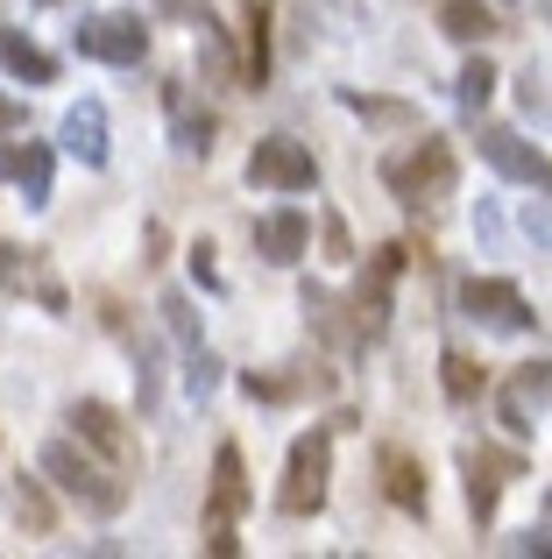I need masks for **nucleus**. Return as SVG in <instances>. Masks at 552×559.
Segmentation results:
<instances>
[{
    "instance_id": "nucleus-1",
    "label": "nucleus",
    "mask_w": 552,
    "mask_h": 559,
    "mask_svg": "<svg viewBox=\"0 0 552 559\" xmlns=\"http://www.w3.org/2000/svg\"><path fill=\"white\" fill-rule=\"evenodd\" d=\"M36 475H43V481H57V489H64L79 510H93V518H121V510H128V481H121V467H113V461H93V447L79 453L71 439H43Z\"/></svg>"
},
{
    "instance_id": "nucleus-2",
    "label": "nucleus",
    "mask_w": 552,
    "mask_h": 559,
    "mask_svg": "<svg viewBox=\"0 0 552 559\" xmlns=\"http://www.w3.org/2000/svg\"><path fill=\"white\" fill-rule=\"evenodd\" d=\"M333 432H340V425H312V432L290 439L284 481H276V510H284V518H312V510L326 503V481H333Z\"/></svg>"
},
{
    "instance_id": "nucleus-3",
    "label": "nucleus",
    "mask_w": 552,
    "mask_h": 559,
    "mask_svg": "<svg viewBox=\"0 0 552 559\" xmlns=\"http://www.w3.org/2000/svg\"><path fill=\"white\" fill-rule=\"evenodd\" d=\"M383 185H389V199H404L411 213H425L432 199H446V191H454V150H446L440 135L404 142L397 156H383Z\"/></svg>"
},
{
    "instance_id": "nucleus-4",
    "label": "nucleus",
    "mask_w": 552,
    "mask_h": 559,
    "mask_svg": "<svg viewBox=\"0 0 552 559\" xmlns=\"http://www.w3.org/2000/svg\"><path fill=\"white\" fill-rule=\"evenodd\" d=\"M460 319H475L482 333H531L539 326L531 298L511 276H468V284H460Z\"/></svg>"
},
{
    "instance_id": "nucleus-5",
    "label": "nucleus",
    "mask_w": 552,
    "mask_h": 559,
    "mask_svg": "<svg viewBox=\"0 0 552 559\" xmlns=\"http://www.w3.org/2000/svg\"><path fill=\"white\" fill-rule=\"evenodd\" d=\"M71 43H79V57H99V64H142L149 57V22L142 14H85L79 28H71Z\"/></svg>"
},
{
    "instance_id": "nucleus-6",
    "label": "nucleus",
    "mask_w": 552,
    "mask_h": 559,
    "mask_svg": "<svg viewBox=\"0 0 552 559\" xmlns=\"http://www.w3.org/2000/svg\"><path fill=\"white\" fill-rule=\"evenodd\" d=\"M482 164L496 170V178H511V185H525V191H545L552 199V156L539 150V142H525L517 128H482Z\"/></svg>"
},
{
    "instance_id": "nucleus-7",
    "label": "nucleus",
    "mask_w": 552,
    "mask_h": 559,
    "mask_svg": "<svg viewBox=\"0 0 552 559\" xmlns=\"http://www.w3.org/2000/svg\"><path fill=\"white\" fill-rule=\"evenodd\" d=\"M249 185L255 191H312L319 185V164L298 135H263L249 150Z\"/></svg>"
},
{
    "instance_id": "nucleus-8",
    "label": "nucleus",
    "mask_w": 552,
    "mask_h": 559,
    "mask_svg": "<svg viewBox=\"0 0 552 559\" xmlns=\"http://www.w3.org/2000/svg\"><path fill=\"white\" fill-rule=\"evenodd\" d=\"M64 425L85 439V447L99 453V461H113V467H135V432H128V418L113 404H99V396H79V404L64 411Z\"/></svg>"
},
{
    "instance_id": "nucleus-9",
    "label": "nucleus",
    "mask_w": 552,
    "mask_h": 559,
    "mask_svg": "<svg viewBox=\"0 0 552 559\" xmlns=\"http://www.w3.org/2000/svg\"><path fill=\"white\" fill-rule=\"evenodd\" d=\"M545 404H552V355L525 361V369H511V382L496 390V418H503V432L525 439V432H531V418H539Z\"/></svg>"
},
{
    "instance_id": "nucleus-10",
    "label": "nucleus",
    "mask_w": 552,
    "mask_h": 559,
    "mask_svg": "<svg viewBox=\"0 0 552 559\" xmlns=\"http://www.w3.org/2000/svg\"><path fill=\"white\" fill-rule=\"evenodd\" d=\"M404 255H411V248H375L369 276H361V290H355V319H361L369 341L389 326V290H397V276H404Z\"/></svg>"
},
{
    "instance_id": "nucleus-11",
    "label": "nucleus",
    "mask_w": 552,
    "mask_h": 559,
    "mask_svg": "<svg viewBox=\"0 0 552 559\" xmlns=\"http://www.w3.org/2000/svg\"><path fill=\"white\" fill-rule=\"evenodd\" d=\"M0 178L22 191L28 205H50V178H57L50 142H0Z\"/></svg>"
},
{
    "instance_id": "nucleus-12",
    "label": "nucleus",
    "mask_w": 552,
    "mask_h": 559,
    "mask_svg": "<svg viewBox=\"0 0 552 559\" xmlns=\"http://www.w3.org/2000/svg\"><path fill=\"white\" fill-rule=\"evenodd\" d=\"M304 248H312V219H304L298 205H276V213L255 219V255L276 262V270H290Z\"/></svg>"
},
{
    "instance_id": "nucleus-13",
    "label": "nucleus",
    "mask_w": 552,
    "mask_h": 559,
    "mask_svg": "<svg viewBox=\"0 0 552 559\" xmlns=\"http://www.w3.org/2000/svg\"><path fill=\"white\" fill-rule=\"evenodd\" d=\"M249 510V467H241V447L227 439L213 453V489H206V524H235Z\"/></svg>"
},
{
    "instance_id": "nucleus-14",
    "label": "nucleus",
    "mask_w": 552,
    "mask_h": 559,
    "mask_svg": "<svg viewBox=\"0 0 552 559\" xmlns=\"http://www.w3.org/2000/svg\"><path fill=\"white\" fill-rule=\"evenodd\" d=\"M298 305H304V319H312V326H319V341H333V347H340V355H355V347L369 341V333H361V319H355V305H340V298H333V290L304 284V290H298Z\"/></svg>"
},
{
    "instance_id": "nucleus-15",
    "label": "nucleus",
    "mask_w": 552,
    "mask_h": 559,
    "mask_svg": "<svg viewBox=\"0 0 552 559\" xmlns=\"http://www.w3.org/2000/svg\"><path fill=\"white\" fill-rule=\"evenodd\" d=\"M64 150L79 156L85 170H107L113 142H107V107H99V99H79V107L64 114Z\"/></svg>"
},
{
    "instance_id": "nucleus-16",
    "label": "nucleus",
    "mask_w": 552,
    "mask_h": 559,
    "mask_svg": "<svg viewBox=\"0 0 552 559\" xmlns=\"http://www.w3.org/2000/svg\"><path fill=\"white\" fill-rule=\"evenodd\" d=\"M164 114H170V142H178L184 156H213L220 121H213L206 107H192V93H184V85H164Z\"/></svg>"
},
{
    "instance_id": "nucleus-17",
    "label": "nucleus",
    "mask_w": 552,
    "mask_h": 559,
    "mask_svg": "<svg viewBox=\"0 0 552 559\" xmlns=\"http://www.w3.org/2000/svg\"><path fill=\"white\" fill-rule=\"evenodd\" d=\"M383 496L404 510V518H432V489H425V467L411 461L404 447H383Z\"/></svg>"
},
{
    "instance_id": "nucleus-18",
    "label": "nucleus",
    "mask_w": 552,
    "mask_h": 559,
    "mask_svg": "<svg viewBox=\"0 0 552 559\" xmlns=\"http://www.w3.org/2000/svg\"><path fill=\"white\" fill-rule=\"evenodd\" d=\"M0 284H8V290H36L43 312H64V284L43 270L36 248H0Z\"/></svg>"
},
{
    "instance_id": "nucleus-19",
    "label": "nucleus",
    "mask_w": 552,
    "mask_h": 559,
    "mask_svg": "<svg viewBox=\"0 0 552 559\" xmlns=\"http://www.w3.org/2000/svg\"><path fill=\"white\" fill-rule=\"evenodd\" d=\"M460 467H468V510H475V524L489 532V524H496V503H503V481H496L503 461L489 447H460Z\"/></svg>"
},
{
    "instance_id": "nucleus-20",
    "label": "nucleus",
    "mask_w": 552,
    "mask_h": 559,
    "mask_svg": "<svg viewBox=\"0 0 552 559\" xmlns=\"http://www.w3.org/2000/svg\"><path fill=\"white\" fill-rule=\"evenodd\" d=\"M0 71L22 85H50L57 79V57L43 50L36 36H22V28H0Z\"/></svg>"
},
{
    "instance_id": "nucleus-21",
    "label": "nucleus",
    "mask_w": 552,
    "mask_h": 559,
    "mask_svg": "<svg viewBox=\"0 0 552 559\" xmlns=\"http://www.w3.org/2000/svg\"><path fill=\"white\" fill-rule=\"evenodd\" d=\"M269 0H241V22H249V43H241V85L263 93L269 85Z\"/></svg>"
},
{
    "instance_id": "nucleus-22",
    "label": "nucleus",
    "mask_w": 552,
    "mask_h": 559,
    "mask_svg": "<svg viewBox=\"0 0 552 559\" xmlns=\"http://www.w3.org/2000/svg\"><path fill=\"white\" fill-rule=\"evenodd\" d=\"M241 390H249L255 404H298L304 390H312V396H326V390H333V376H326V369H304V376H276V369H249V376H241Z\"/></svg>"
},
{
    "instance_id": "nucleus-23",
    "label": "nucleus",
    "mask_w": 552,
    "mask_h": 559,
    "mask_svg": "<svg viewBox=\"0 0 552 559\" xmlns=\"http://www.w3.org/2000/svg\"><path fill=\"white\" fill-rule=\"evenodd\" d=\"M340 107L355 114V121H369V128H404V135L418 128V107H411V99H375V93H355V85H340Z\"/></svg>"
},
{
    "instance_id": "nucleus-24",
    "label": "nucleus",
    "mask_w": 552,
    "mask_h": 559,
    "mask_svg": "<svg viewBox=\"0 0 552 559\" xmlns=\"http://www.w3.org/2000/svg\"><path fill=\"white\" fill-rule=\"evenodd\" d=\"M440 28L454 43H489V36H496V14H489L482 0H446V8H440Z\"/></svg>"
},
{
    "instance_id": "nucleus-25",
    "label": "nucleus",
    "mask_w": 552,
    "mask_h": 559,
    "mask_svg": "<svg viewBox=\"0 0 552 559\" xmlns=\"http://www.w3.org/2000/svg\"><path fill=\"white\" fill-rule=\"evenodd\" d=\"M489 99H496V64H489V57H468L460 79H454V107L460 114H482Z\"/></svg>"
},
{
    "instance_id": "nucleus-26",
    "label": "nucleus",
    "mask_w": 552,
    "mask_h": 559,
    "mask_svg": "<svg viewBox=\"0 0 552 559\" xmlns=\"http://www.w3.org/2000/svg\"><path fill=\"white\" fill-rule=\"evenodd\" d=\"M14 510H22V524H28V532H50V524H57L50 489H43V481H28V475H14Z\"/></svg>"
},
{
    "instance_id": "nucleus-27",
    "label": "nucleus",
    "mask_w": 552,
    "mask_h": 559,
    "mask_svg": "<svg viewBox=\"0 0 552 559\" xmlns=\"http://www.w3.org/2000/svg\"><path fill=\"white\" fill-rule=\"evenodd\" d=\"M440 382H446V396H454V404H475V396H482V361L440 355Z\"/></svg>"
},
{
    "instance_id": "nucleus-28",
    "label": "nucleus",
    "mask_w": 552,
    "mask_h": 559,
    "mask_svg": "<svg viewBox=\"0 0 552 559\" xmlns=\"http://www.w3.org/2000/svg\"><path fill=\"white\" fill-rule=\"evenodd\" d=\"M213 390H220V355H206V347H184V396H192V404H206Z\"/></svg>"
},
{
    "instance_id": "nucleus-29",
    "label": "nucleus",
    "mask_w": 552,
    "mask_h": 559,
    "mask_svg": "<svg viewBox=\"0 0 552 559\" xmlns=\"http://www.w3.org/2000/svg\"><path fill=\"white\" fill-rule=\"evenodd\" d=\"M156 312H164V326L178 333L184 347H199V312H192V298H184V290H164V305H156Z\"/></svg>"
},
{
    "instance_id": "nucleus-30",
    "label": "nucleus",
    "mask_w": 552,
    "mask_h": 559,
    "mask_svg": "<svg viewBox=\"0 0 552 559\" xmlns=\"http://www.w3.org/2000/svg\"><path fill=\"white\" fill-rule=\"evenodd\" d=\"M319 234H326V262H355V241H347V219L340 213L319 219Z\"/></svg>"
},
{
    "instance_id": "nucleus-31",
    "label": "nucleus",
    "mask_w": 552,
    "mask_h": 559,
    "mask_svg": "<svg viewBox=\"0 0 552 559\" xmlns=\"http://www.w3.org/2000/svg\"><path fill=\"white\" fill-rule=\"evenodd\" d=\"M192 276H199L206 290H227V284H220V262H213V248H206V241H192Z\"/></svg>"
},
{
    "instance_id": "nucleus-32",
    "label": "nucleus",
    "mask_w": 552,
    "mask_h": 559,
    "mask_svg": "<svg viewBox=\"0 0 552 559\" xmlns=\"http://www.w3.org/2000/svg\"><path fill=\"white\" fill-rule=\"evenodd\" d=\"M517 99H525V114H531V121H552V107H545V93H539V71H531V79L517 85Z\"/></svg>"
},
{
    "instance_id": "nucleus-33",
    "label": "nucleus",
    "mask_w": 552,
    "mask_h": 559,
    "mask_svg": "<svg viewBox=\"0 0 552 559\" xmlns=\"http://www.w3.org/2000/svg\"><path fill=\"white\" fill-rule=\"evenodd\" d=\"M206 552H213V559H235V552H241L235 524H213V532H206Z\"/></svg>"
},
{
    "instance_id": "nucleus-34",
    "label": "nucleus",
    "mask_w": 552,
    "mask_h": 559,
    "mask_svg": "<svg viewBox=\"0 0 552 559\" xmlns=\"http://www.w3.org/2000/svg\"><path fill=\"white\" fill-rule=\"evenodd\" d=\"M14 128H28V107H22V99H8V93H0V142H8Z\"/></svg>"
},
{
    "instance_id": "nucleus-35",
    "label": "nucleus",
    "mask_w": 552,
    "mask_h": 559,
    "mask_svg": "<svg viewBox=\"0 0 552 559\" xmlns=\"http://www.w3.org/2000/svg\"><path fill=\"white\" fill-rule=\"evenodd\" d=\"M475 234H482V248H496V234H503V219H496V205H482V213H475Z\"/></svg>"
},
{
    "instance_id": "nucleus-36",
    "label": "nucleus",
    "mask_w": 552,
    "mask_h": 559,
    "mask_svg": "<svg viewBox=\"0 0 552 559\" xmlns=\"http://www.w3.org/2000/svg\"><path fill=\"white\" fill-rule=\"evenodd\" d=\"M525 227L539 234V241H545V234H552V213H545V199H539V205H531V213H525Z\"/></svg>"
},
{
    "instance_id": "nucleus-37",
    "label": "nucleus",
    "mask_w": 552,
    "mask_h": 559,
    "mask_svg": "<svg viewBox=\"0 0 552 559\" xmlns=\"http://www.w3.org/2000/svg\"><path fill=\"white\" fill-rule=\"evenodd\" d=\"M511 552H552V538L545 532H525V538H511Z\"/></svg>"
},
{
    "instance_id": "nucleus-38",
    "label": "nucleus",
    "mask_w": 552,
    "mask_h": 559,
    "mask_svg": "<svg viewBox=\"0 0 552 559\" xmlns=\"http://www.w3.org/2000/svg\"><path fill=\"white\" fill-rule=\"evenodd\" d=\"M539 14H545V22H552V0H539Z\"/></svg>"
},
{
    "instance_id": "nucleus-39",
    "label": "nucleus",
    "mask_w": 552,
    "mask_h": 559,
    "mask_svg": "<svg viewBox=\"0 0 552 559\" xmlns=\"http://www.w3.org/2000/svg\"><path fill=\"white\" fill-rule=\"evenodd\" d=\"M36 8H57V0H36Z\"/></svg>"
}]
</instances>
